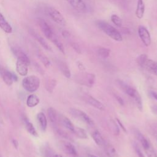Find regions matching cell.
<instances>
[{"instance_id": "ab89813d", "label": "cell", "mask_w": 157, "mask_h": 157, "mask_svg": "<svg viewBox=\"0 0 157 157\" xmlns=\"http://www.w3.org/2000/svg\"><path fill=\"white\" fill-rule=\"evenodd\" d=\"M12 145H13V147L17 149L18 147V142L17 141V140L15 139H13L12 140Z\"/></svg>"}, {"instance_id": "7402d4cb", "label": "cell", "mask_w": 157, "mask_h": 157, "mask_svg": "<svg viewBox=\"0 0 157 157\" xmlns=\"http://www.w3.org/2000/svg\"><path fill=\"white\" fill-rule=\"evenodd\" d=\"M37 119L39 123L40 129L43 131H45L46 130L47 126V118H46L44 113L42 112L38 113L37 115Z\"/></svg>"}, {"instance_id": "8992f818", "label": "cell", "mask_w": 157, "mask_h": 157, "mask_svg": "<svg viewBox=\"0 0 157 157\" xmlns=\"http://www.w3.org/2000/svg\"><path fill=\"white\" fill-rule=\"evenodd\" d=\"M70 113L75 118L80 120L87 123L88 124L92 126L94 124V122L92 119L84 112L77 109H71Z\"/></svg>"}, {"instance_id": "ffe728a7", "label": "cell", "mask_w": 157, "mask_h": 157, "mask_svg": "<svg viewBox=\"0 0 157 157\" xmlns=\"http://www.w3.org/2000/svg\"><path fill=\"white\" fill-rule=\"evenodd\" d=\"M22 120L27 131L33 136H37V132L35 128L34 127L33 124L30 122V121L28 120V118L26 116H23Z\"/></svg>"}, {"instance_id": "d6986e66", "label": "cell", "mask_w": 157, "mask_h": 157, "mask_svg": "<svg viewBox=\"0 0 157 157\" xmlns=\"http://www.w3.org/2000/svg\"><path fill=\"white\" fill-rule=\"evenodd\" d=\"M47 115L50 123L53 126H56L58 122V116L56 110L53 107H49L47 109Z\"/></svg>"}, {"instance_id": "7dc6e473", "label": "cell", "mask_w": 157, "mask_h": 157, "mask_svg": "<svg viewBox=\"0 0 157 157\" xmlns=\"http://www.w3.org/2000/svg\"><path fill=\"white\" fill-rule=\"evenodd\" d=\"M0 157H2V156H1V155H0Z\"/></svg>"}, {"instance_id": "f35d334b", "label": "cell", "mask_w": 157, "mask_h": 157, "mask_svg": "<svg viewBox=\"0 0 157 157\" xmlns=\"http://www.w3.org/2000/svg\"><path fill=\"white\" fill-rule=\"evenodd\" d=\"M115 97L116 98L117 101L118 102V103L121 105H124V101H123V99L120 97V96H118L117 95H115Z\"/></svg>"}, {"instance_id": "277c9868", "label": "cell", "mask_w": 157, "mask_h": 157, "mask_svg": "<svg viewBox=\"0 0 157 157\" xmlns=\"http://www.w3.org/2000/svg\"><path fill=\"white\" fill-rule=\"evenodd\" d=\"M118 82H119V85H120L121 88L124 90V91L128 96H129L130 97H131L135 100L138 108L139 109V110H142V98L139 93L137 92V91L136 89H134L133 87L129 85H128L127 84H126L125 83H124L121 80L118 81Z\"/></svg>"}, {"instance_id": "30bf717a", "label": "cell", "mask_w": 157, "mask_h": 157, "mask_svg": "<svg viewBox=\"0 0 157 157\" xmlns=\"http://www.w3.org/2000/svg\"><path fill=\"white\" fill-rule=\"evenodd\" d=\"M28 31H29V33L31 34V36H33L45 50H50V51L52 50V48L50 47V46L37 31H36L34 29H32V28H29Z\"/></svg>"}, {"instance_id": "52a82bcc", "label": "cell", "mask_w": 157, "mask_h": 157, "mask_svg": "<svg viewBox=\"0 0 157 157\" xmlns=\"http://www.w3.org/2000/svg\"><path fill=\"white\" fill-rule=\"evenodd\" d=\"M78 77L77 80L78 83L89 87L92 86L95 81V76L93 74L82 73Z\"/></svg>"}, {"instance_id": "d4e9b609", "label": "cell", "mask_w": 157, "mask_h": 157, "mask_svg": "<svg viewBox=\"0 0 157 157\" xmlns=\"http://www.w3.org/2000/svg\"><path fill=\"white\" fill-rule=\"evenodd\" d=\"M92 137L97 145L101 146L104 144V140L102 136H101V133L98 130H96L93 132Z\"/></svg>"}, {"instance_id": "e0dca14e", "label": "cell", "mask_w": 157, "mask_h": 157, "mask_svg": "<svg viewBox=\"0 0 157 157\" xmlns=\"http://www.w3.org/2000/svg\"><path fill=\"white\" fill-rule=\"evenodd\" d=\"M144 68L150 72L157 75V62L155 61L148 58L144 66Z\"/></svg>"}, {"instance_id": "9a60e30c", "label": "cell", "mask_w": 157, "mask_h": 157, "mask_svg": "<svg viewBox=\"0 0 157 157\" xmlns=\"http://www.w3.org/2000/svg\"><path fill=\"white\" fill-rule=\"evenodd\" d=\"M56 63L59 71L64 75V77H66V78H70L71 74L69 68L67 65V64L64 61L60 59H56Z\"/></svg>"}, {"instance_id": "4316f807", "label": "cell", "mask_w": 157, "mask_h": 157, "mask_svg": "<svg viewBox=\"0 0 157 157\" xmlns=\"http://www.w3.org/2000/svg\"><path fill=\"white\" fill-rule=\"evenodd\" d=\"M137 137L138 139L139 140V141L140 142L141 145L145 150L148 149L151 146L150 143L145 138V137L140 132H138L137 133Z\"/></svg>"}, {"instance_id": "f546056e", "label": "cell", "mask_w": 157, "mask_h": 157, "mask_svg": "<svg viewBox=\"0 0 157 157\" xmlns=\"http://www.w3.org/2000/svg\"><path fill=\"white\" fill-rule=\"evenodd\" d=\"M105 152L108 157H118L116 150L111 145L109 144L105 146Z\"/></svg>"}, {"instance_id": "83f0119b", "label": "cell", "mask_w": 157, "mask_h": 157, "mask_svg": "<svg viewBox=\"0 0 157 157\" xmlns=\"http://www.w3.org/2000/svg\"><path fill=\"white\" fill-rule=\"evenodd\" d=\"M37 57L39 59V60L46 67H48L50 65V61L49 59L42 52L38 51L37 52Z\"/></svg>"}, {"instance_id": "8fae6325", "label": "cell", "mask_w": 157, "mask_h": 157, "mask_svg": "<svg viewBox=\"0 0 157 157\" xmlns=\"http://www.w3.org/2000/svg\"><path fill=\"white\" fill-rule=\"evenodd\" d=\"M29 64L26 62L17 59L16 62L17 72L21 76H26L28 72V66Z\"/></svg>"}, {"instance_id": "3957f363", "label": "cell", "mask_w": 157, "mask_h": 157, "mask_svg": "<svg viewBox=\"0 0 157 157\" xmlns=\"http://www.w3.org/2000/svg\"><path fill=\"white\" fill-rule=\"evenodd\" d=\"M40 79L36 75H29L25 77L22 80L23 88L30 93H33L38 90L40 86Z\"/></svg>"}, {"instance_id": "7a4b0ae2", "label": "cell", "mask_w": 157, "mask_h": 157, "mask_svg": "<svg viewBox=\"0 0 157 157\" xmlns=\"http://www.w3.org/2000/svg\"><path fill=\"white\" fill-rule=\"evenodd\" d=\"M96 25L101 31H102L105 34H106L112 39L118 42L123 40L122 36L120 32L107 22L104 20H98L96 21Z\"/></svg>"}, {"instance_id": "ac0fdd59", "label": "cell", "mask_w": 157, "mask_h": 157, "mask_svg": "<svg viewBox=\"0 0 157 157\" xmlns=\"http://www.w3.org/2000/svg\"><path fill=\"white\" fill-rule=\"evenodd\" d=\"M0 28L8 34L11 33L13 31L12 26L8 23L1 13H0Z\"/></svg>"}, {"instance_id": "ba28073f", "label": "cell", "mask_w": 157, "mask_h": 157, "mask_svg": "<svg viewBox=\"0 0 157 157\" xmlns=\"http://www.w3.org/2000/svg\"><path fill=\"white\" fill-rule=\"evenodd\" d=\"M0 75L4 83L8 86L12 85L13 81L17 80V77L15 74L2 67L0 69Z\"/></svg>"}, {"instance_id": "9c48e42d", "label": "cell", "mask_w": 157, "mask_h": 157, "mask_svg": "<svg viewBox=\"0 0 157 157\" xmlns=\"http://www.w3.org/2000/svg\"><path fill=\"white\" fill-rule=\"evenodd\" d=\"M139 36L144 44V45L148 47L151 44V36L148 30L142 25H140L138 28Z\"/></svg>"}, {"instance_id": "7bdbcfd3", "label": "cell", "mask_w": 157, "mask_h": 157, "mask_svg": "<svg viewBox=\"0 0 157 157\" xmlns=\"http://www.w3.org/2000/svg\"><path fill=\"white\" fill-rule=\"evenodd\" d=\"M150 94H151V96H152L154 99H155L157 101V93L155 92V91H151L150 92Z\"/></svg>"}, {"instance_id": "2e32d148", "label": "cell", "mask_w": 157, "mask_h": 157, "mask_svg": "<svg viewBox=\"0 0 157 157\" xmlns=\"http://www.w3.org/2000/svg\"><path fill=\"white\" fill-rule=\"evenodd\" d=\"M58 122H59L64 128L73 132L75 126L67 117L63 115L58 116Z\"/></svg>"}, {"instance_id": "74e56055", "label": "cell", "mask_w": 157, "mask_h": 157, "mask_svg": "<svg viewBox=\"0 0 157 157\" xmlns=\"http://www.w3.org/2000/svg\"><path fill=\"white\" fill-rule=\"evenodd\" d=\"M136 153H137V155L138 157H145L144 156V153L142 152V151L138 147L136 148Z\"/></svg>"}, {"instance_id": "5b68a950", "label": "cell", "mask_w": 157, "mask_h": 157, "mask_svg": "<svg viewBox=\"0 0 157 157\" xmlns=\"http://www.w3.org/2000/svg\"><path fill=\"white\" fill-rule=\"evenodd\" d=\"M47 12L48 16L55 23L61 26L66 25V21L65 18L57 9H56L53 7H48L47 8Z\"/></svg>"}, {"instance_id": "d6a6232c", "label": "cell", "mask_w": 157, "mask_h": 157, "mask_svg": "<svg viewBox=\"0 0 157 157\" xmlns=\"http://www.w3.org/2000/svg\"><path fill=\"white\" fill-rule=\"evenodd\" d=\"M147 59H148V56L146 54H142L140 56H139L138 58H137V62L140 67H144V66Z\"/></svg>"}, {"instance_id": "bcb514c9", "label": "cell", "mask_w": 157, "mask_h": 157, "mask_svg": "<svg viewBox=\"0 0 157 157\" xmlns=\"http://www.w3.org/2000/svg\"><path fill=\"white\" fill-rule=\"evenodd\" d=\"M154 136H155V137L156 138V139L157 140V132H155L154 133Z\"/></svg>"}, {"instance_id": "6da1fadb", "label": "cell", "mask_w": 157, "mask_h": 157, "mask_svg": "<svg viewBox=\"0 0 157 157\" xmlns=\"http://www.w3.org/2000/svg\"><path fill=\"white\" fill-rule=\"evenodd\" d=\"M38 25L42 32L43 33L44 36L46 37V38L49 39L53 44H55V45L59 49V50L61 53L64 54L65 53L64 47L62 42L59 40L57 36L55 34L52 28L47 23V21L42 18H39L38 20Z\"/></svg>"}, {"instance_id": "cb8c5ba5", "label": "cell", "mask_w": 157, "mask_h": 157, "mask_svg": "<svg viewBox=\"0 0 157 157\" xmlns=\"http://www.w3.org/2000/svg\"><path fill=\"white\" fill-rule=\"evenodd\" d=\"M63 148L64 149V150L70 154V155H74V156H76L77 155V151H76V149L75 148V147L71 143L68 142H63Z\"/></svg>"}, {"instance_id": "c3c4849f", "label": "cell", "mask_w": 157, "mask_h": 157, "mask_svg": "<svg viewBox=\"0 0 157 157\" xmlns=\"http://www.w3.org/2000/svg\"><path fill=\"white\" fill-rule=\"evenodd\" d=\"M1 66H0V69H1Z\"/></svg>"}, {"instance_id": "f1b7e54d", "label": "cell", "mask_w": 157, "mask_h": 157, "mask_svg": "<svg viewBox=\"0 0 157 157\" xmlns=\"http://www.w3.org/2000/svg\"><path fill=\"white\" fill-rule=\"evenodd\" d=\"M73 133L75 134L76 136H77L80 139H86L87 138V134L86 131L81 128L78 127H74V130L73 131Z\"/></svg>"}, {"instance_id": "7c38bea8", "label": "cell", "mask_w": 157, "mask_h": 157, "mask_svg": "<svg viewBox=\"0 0 157 157\" xmlns=\"http://www.w3.org/2000/svg\"><path fill=\"white\" fill-rule=\"evenodd\" d=\"M11 50L12 53L17 57V59L24 61L29 64H30V59L29 57L21 48L18 47H12Z\"/></svg>"}, {"instance_id": "ee69618b", "label": "cell", "mask_w": 157, "mask_h": 157, "mask_svg": "<svg viewBox=\"0 0 157 157\" xmlns=\"http://www.w3.org/2000/svg\"><path fill=\"white\" fill-rule=\"evenodd\" d=\"M83 157H98L96 155H91V154H87L86 155H85Z\"/></svg>"}, {"instance_id": "603a6c76", "label": "cell", "mask_w": 157, "mask_h": 157, "mask_svg": "<svg viewBox=\"0 0 157 157\" xmlns=\"http://www.w3.org/2000/svg\"><path fill=\"white\" fill-rule=\"evenodd\" d=\"M40 102L39 98L35 94H31L29 95L26 99V105L29 107L36 106Z\"/></svg>"}, {"instance_id": "b9f144b4", "label": "cell", "mask_w": 157, "mask_h": 157, "mask_svg": "<svg viewBox=\"0 0 157 157\" xmlns=\"http://www.w3.org/2000/svg\"><path fill=\"white\" fill-rule=\"evenodd\" d=\"M77 66H78V68H79L81 71L85 70V67H84V66L83 65V64H82L81 62L78 61V62H77Z\"/></svg>"}, {"instance_id": "4dcf8cb0", "label": "cell", "mask_w": 157, "mask_h": 157, "mask_svg": "<svg viewBox=\"0 0 157 157\" xmlns=\"http://www.w3.org/2000/svg\"><path fill=\"white\" fill-rule=\"evenodd\" d=\"M98 55L102 58H107L110 53V50L109 48H104V47H101L98 49Z\"/></svg>"}, {"instance_id": "4fadbf2b", "label": "cell", "mask_w": 157, "mask_h": 157, "mask_svg": "<svg viewBox=\"0 0 157 157\" xmlns=\"http://www.w3.org/2000/svg\"><path fill=\"white\" fill-rule=\"evenodd\" d=\"M75 10L79 12H84L86 9L85 3L83 0H65Z\"/></svg>"}, {"instance_id": "e575fe53", "label": "cell", "mask_w": 157, "mask_h": 157, "mask_svg": "<svg viewBox=\"0 0 157 157\" xmlns=\"http://www.w3.org/2000/svg\"><path fill=\"white\" fill-rule=\"evenodd\" d=\"M71 45L73 48V49L78 54L81 53V48L78 44L75 42H71Z\"/></svg>"}, {"instance_id": "8d00e7d4", "label": "cell", "mask_w": 157, "mask_h": 157, "mask_svg": "<svg viewBox=\"0 0 157 157\" xmlns=\"http://www.w3.org/2000/svg\"><path fill=\"white\" fill-rule=\"evenodd\" d=\"M57 132H58V134H59L60 136H61V137H64V138H67V137H68L67 134L66 132H65L64 131H63V130L59 129H57Z\"/></svg>"}, {"instance_id": "484cf974", "label": "cell", "mask_w": 157, "mask_h": 157, "mask_svg": "<svg viewBox=\"0 0 157 157\" xmlns=\"http://www.w3.org/2000/svg\"><path fill=\"white\" fill-rule=\"evenodd\" d=\"M56 85V81L53 78H48L45 82V88L49 93H52Z\"/></svg>"}, {"instance_id": "60d3db41", "label": "cell", "mask_w": 157, "mask_h": 157, "mask_svg": "<svg viewBox=\"0 0 157 157\" xmlns=\"http://www.w3.org/2000/svg\"><path fill=\"white\" fill-rule=\"evenodd\" d=\"M116 120H117V122H118V124L121 126V129L123 130V131H124V132H126V128H124V126L123 125V124L121 123V122L118 119V118H116Z\"/></svg>"}, {"instance_id": "44dd1931", "label": "cell", "mask_w": 157, "mask_h": 157, "mask_svg": "<svg viewBox=\"0 0 157 157\" xmlns=\"http://www.w3.org/2000/svg\"><path fill=\"white\" fill-rule=\"evenodd\" d=\"M145 13V4L143 0H137L136 10V15L139 19H141Z\"/></svg>"}, {"instance_id": "836d02e7", "label": "cell", "mask_w": 157, "mask_h": 157, "mask_svg": "<svg viewBox=\"0 0 157 157\" xmlns=\"http://www.w3.org/2000/svg\"><path fill=\"white\" fill-rule=\"evenodd\" d=\"M145 153L148 157H157L155 151L151 145L148 149L145 150Z\"/></svg>"}, {"instance_id": "5bb4252c", "label": "cell", "mask_w": 157, "mask_h": 157, "mask_svg": "<svg viewBox=\"0 0 157 157\" xmlns=\"http://www.w3.org/2000/svg\"><path fill=\"white\" fill-rule=\"evenodd\" d=\"M85 100L88 104H90V105H91L100 110H104V109H105V106L104 105V104L102 102H101L98 99H96V98H94L91 96L86 95L85 96Z\"/></svg>"}, {"instance_id": "d590c367", "label": "cell", "mask_w": 157, "mask_h": 157, "mask_svg": "<svg viewBox=\"0 0 157 157\" xmlns=\"http://www.w3.org/2000/svg\"><path fill=\"white\" fill-rule=\"evenodd\" d=\"M62 35H63V37L65 38L67 40H69L71 37V34L67 31H62Z\"/></svg>"}, {"instance_id": "f6af8a7d", "label": "cell", "mask_w": 157, "mask_h": 157, "mask_svg": "<svg viewBox=\"0 0 157 157\" xmlns=\"http://www.w3.org/2000/svg\"><path fill=\"white\" fill-rule=\"evenodd\" d=\"M52 157H63V156H61V155H59V154H56V155H53Z\"/></svg>"}, {"instance_id": "1f68e13d", "label": "cell", "mask_w": 157, "mask_h": 157, "mask_svg": "<svg viewBox=\"0 0 157 157\" xmlns=\"http://www.w3.org/2000/svg\"><path fill=\"white\" fill-rule=\"evenodd\" d=\"M110 18H111V21H112V23L115 26H117L118 27H121V25H122V20L117 15L112 14L111 15Z\"/></svg>"}]
</instances>
